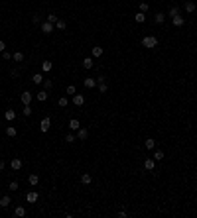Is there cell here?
<instances>
[{
    "mask_svg": "<svg viewBox=\"0 0 197 218\" xmlns=\"http://www.w3.org/2000/svg\"><path fill=\"white\" fill-rule=\"evenodd\" d=\"M158 37L156 35H144L142 37V45L146 47V49H154V47H158Z\"/></svg>",
    "mask_w": 197,
    "mask_h": 218,
    "instance_id": "cell-1",
    "label": "cell"
},
{
    "mask_svg": "<svg viewBox=\"0 0 197 218\" xmlns=\"http://www.w3.org/2000/svg\"><path fill=\"white\" fill-rule=\"evenodd\" d=\"M20 100H22V104H32V100H34V94L30 92V90H24L22 94H20Z\"/></svg>",
    "mask_w": 197,
    "mask_h": 218,
    "instance_id": "cell-2",
    "label": "cell"
},
{
    "mask_svg": "<svg viewBox=\"0 0 197 218\" xmlns=\"http://www.w3.org/2000/svg\"><path fill=\"white\" fill-rule=\"evenodd\" d=\"M154 167H156V159H154V157H146L144 169H146V171H154Z\"/></svg>",
    "mask_w": 197,
    "mask_h": 218,
    "instance_id": "cell-3",
    "label": "cell"
},
{
    "mask_svg": "<svg viewBox=\"0 0 197 218\" xmlns=\"http://www.w3.org/2000/svg\"><path fill=\"white\" fill-rule=\"evenodd\" d=\"M38 198H40L38 191H30V193H26V200H28V202H32V204L38 200Z\"/></svg>",
    "mask_w": 197,
    "mask_h": 218,
    "instance_id": "cell-4",
    "label": "cell"
},
{
    "mask_svg": "<svg viewBox=\"0 0 197 218\" xmlns=\"http://www.w3.org/2000/svg\"><path fill=\"white\" fill-rule=\"evenodd\" d=\"M49 126H51V118H47V116H45L44 120L40 122V130H42V132H47V130H49Z\"/></svg>",
    "mask_w": 197,
    "mask_h": 218,
    "instance_id": "cell-5",
    "label": "cell"
},
{
    "mask_svg": "<svg viewBox=\"0 0 197 218\" xmlns=\"http://www.w3.org/2000/svg\"><path fill=\"white\" fill-rule=\"evenodd\" d=\"M10 167H12V171H20V169H22V159H20V157H14Z\"/></svg>",
    "mask_w": 197,
    "mask_h": 218,
    "instance_id": "cell-6",
    "label": "cell"
},
{
    "mask_svg": "<svg viewBox=\"0 0 197 218\" xmlns=\"http://www.w3.org/2000/svg\"><path fill=\"white\" fill-rule=\"evenodd\" d=\"M53 28H55V24L47 22V20L42 24V32H44V33H51V32H53Z\"/></svg>",
    "mask_w": 197,
    "mask_h": 218,
    "instance_id": "cell-7",
    "label": "cell"
},
{
    "mask_svg": "<svg viewBox=\"0 0 197 218\" xmlns=\"http://www.w3.org/2000/svg\"><path fill=\"white\" fill-rule=\"evenodd\" d=\"M77 138H79L81 142H85V140L89 138V130L87 128H79V130H77Z\"/></svg>",
    "mask_w": 197,
    "mask_h": 218,
    "instance_id": "cell-8",
    "label": "cell"
},
{
    "mask_svg": "<svg viewBox=\"0 0 197 218\" xmlns=\"http://www.w3.org/2000/svg\"><path fill=\"white\" fill-rule=\"evenodd\" d=\"M73 104L75 106H83L85 104V96L83 94H73Z\"/></svg>",
    "mask_w": 197,
    "mask_h": 218,
    "instance_id": "cell-9",
    "label": "cell"
},
{
    "mask_svg": "<svg viewBox=\"0 0 197 218\" xmlns=\"http://www.w3.org/2000/svg\"><path fill=\"white\" fill-rule=\"evenodd\" d=\"M83 85H85L87 88H95V87H97V79H91V77H87V79L83 81Z\"/></svg>",
    "mask_w": 197,
    "mask_h": 218,
    "instance_id": "cell-10",
    "label": "cell"
},
{
    "mask_svg": "<svg viewBox=\"0 0 197 218\" xmlns=\"http://www.w3.org/2000/svg\"><path fill=\"white\" fill-rule=\"evenodd\" d=\"M172 24H174L175 28H181L185 24V20H183V16H175V18H172Z\"/></svg>",
    "mask_w": 197,
    "mask_h": 218,
    "instance_id": "cell-11",
    "label": "cell"
},
{
    "mask_svg": "<svg viewBox=\"0 0 197 218\" xmlns=\"http://www.w3.org/2000/svg\"><path fill=\"white\" fill-rule=\"evenodd\" d=\"M28 183H30L32 187H36L38 183H40V175H38V173H32L30 177H28Z\"/></svg>",
    "mask_w": 197,
    "mask_h": 218,
    "instance_id": "cell-12",
    "label": "cell"
},
{
    "mask_svg": "<svg viewBox=\"0 0 197 218\" xmlns=\"http://www.w3.org/2000/svg\"><path fill=\"white\" fill-rule=\"evenodd\" d=\"M10 202H12V198L8 195H4L2 198H0V208H6V206H10Z\"/></svg>",
    "mask_w": 197,
    "mask_h": 218,
    "instance_id": "cell-13",
    "label": "cell"
},
{
    "mask_svg": "<svg viewBox=\"0 0 197 218\" xmlns=\"http://www.w3.org/2000/svg\"><path fill=\"white\" fill-rule=\"evenodd\" d=\"M36 98H38L40 102H45V100H47V90H45V88H42V90L36 94Z\"/></svg>",
    "mask_w": 197,
    "mask_h": 218,
    "instance_id": "cell-14",
    "label": "cell"
},
{
    "mask_svg": "<svg viewBox=\"0 0 197 218\" xmlns=\"http://www.w3.org/2000/svg\"><path fill=\"white\" fill-rule=\"evenodd\" d=\"M93 65H95L93 63V57H85L83 59V69H93Z\"/></svg>",
    "mask_w": 197,
    "mask_h": 218,
    "instance_id": "cell-15",
    "label": "cell"
},
{
    "mask_svg": "<svg viewBox=\"0 0 197 218\" xmlns=\"http://www.w3.org/2000/svg\"><path fill=\"white\" fill-rule=\"evenodd\" d=\"M69 128H71V130H79V128H81V122L77 120V118H71V120H69Z\"/></svg>",
    "mask_w": 197,
    "mask_h": 218,
    "instance_id": "cell-16",
    "label": "cell"
},
{
    "mask_svg": "<svg viewBox=\"0 0 197 218\" xmlns=\"http://www.w3.org/2000/svg\"><path fill=\"white\" fill-rule=\"evenodd\" d=\"M91 181H93V177H91L89 173H83V175H81V183H83V185H91Z\"/></svg>",
    "mask_w": 197,
    "mask_h": 218,
    "instance_id": "cell-17",
    "label": "cell"
},
{
    "mask_svg": "<svg viewBox=\"0 0 197 218\" xmlns=\"http://www.w3.org/2000/svg\"><path fill=\"white\" fill-rule=\"evenodd\" d=\"M14 216H18V218L26 216V208H24V206H16V210H14Z\"/></svg>",
    "mask_w": 197,
    "mask_h": 218,
    "instance_id": "cell-18",
    "label": "cell"
},
{
    "mask_svg": "<svg viewBox=\"0 0 197 218\" xmlns=\"http://www.w3.org/2000/svg\"><path fill=\"white\" fill-rule=\"evenodd\" d=\"M4 118H6L8 122H12L14 118H16V112H14V110H6V112H4Z\"/></svg>",
    "mask_w": 197,
    "mask_h": 218,
    "instance_id": "cell-19",
    "label": "cell"
},
{
    "mask_svg": "<svg viewBox=\"0 0 197 218\" xmlns=\"http://www.w3.org/2000/svg\"><path fill=\"white\" fill-rule=\"evenodd\" d=\"M185 12H189V14H191V12H195V2L187 0V2H185Z\"/></svg>",
    "mask_w": 197,
    "mask_h": 218,
    "instance_id": "cell-20",
    "label": "cell"
},
{
    "mask_svg": "<svg viewBox=\"0 0 197 218\" xmlns=\"http://www.w3.org/2000/svg\"><path fill=\"white\" fill-rule=\"evenodd\" d=\"M12 59L18 61V63H22V61H24V53H22V51H16V53H12Z\"/></svg>",
    "mask_w": 197,
    "mask_h": 218,
    "instance_id": "cell-21",
    "label": "cell"
},
{
    "mask_svg": "<svg viewBox=\"0 0 197 218\" xmlns=\"http://www.w3.org/2000/svg\"><path fill=\"white\" fill-rule=\"evenodd\" d=\"M16 134H18V132H16L14 126H8V128H6V136H8V138H16Z\"/></svg>",
    "mask_w": 197,
    "mask_h": 218,
    "instance_id": "cell-22",
    "label": "cell"
},
{
    "mask_svg": "<svg viewBox=\"0 0 197 218\" xmlns=\"http://www.w3.org/2000/svg\"><path fill=\"white\" fill-rule=\"evenodd\" d=\"M103 51H105V49H103V47H93V51H91V55H93V57H101V55H103Z\"/></svg>",
    "mask_w": 197,
    "mask_h": 218,
    "instance_id": "cell-23",
    "label": "cell"
},
{
    "mask_svg": "<svg viewBox=\"0 0 197 218\" xmlns=\"http://www.w3.org/2000/svg\"><path fill=\"white\" fill-rule=\"evenodd\" d=\"M97 85H99V92H103V94H105V92L109 90V85H107V81H103V83H97Z\"/></svg>",
    "mask_w": 197,
    "mask_h": 218,
    "instance_id": "cell-24",
    "label": "cell"
},
{
    "mask_svg": "<svg viewBox=\"0 0 197 218\" xmlns=\"http://www.w3.org/2000/svg\"><path fill=\"white\" fill-rule=\"evenodd\" d=\"M152 157L156 159V161H162V159H164V151H162V149H156Z\"/></svg>",
    "mask_w": 197,
    "mask_h": 218,
    "instance_id": "cell-25",
    "label": "cell"
},
{
    "mask_svg": "<svg viewBox=\"0 0 197 218\" xmlns=\"http://www.w3.org/2000/svg\"><path fill=\"white\" fill-rule=\"evenodd\" d=\"M134 20H136V22H138V24L146 22V14H144V12H138V14L134 16Z\"/></svg>",
    "mask_w": 197,
    "mask_h": 218,
    "instance_id": "cell-26",
    "label": "cell"
},
{
    "mask_svg": "<svg viewBox=\"0 0 197 218\" xmlns=\"http://www.w3.org/2000/svg\"><path fill=\"white\" fill-rule=\"evenodd\" d=\"M32 106H30V104H24V108H22V114L24 116H32Z\"/></svg>",
    "mask_w": 197,
    "mask_h": 218,
    "instance_id": "cell-27",
    "label": "cell"
},
{
    "mask_svg": "<svg viewBox=\"0 0 197 218\" xmlns=\"http://www.w3.org/2000/svg\"><path fill=\"white\" fill-rule=\"evenodd\" d=\"M164 20H166V16H164V14H162V12L154 16V22H156V24H164Z\"/></svg>",
    "mask_w": 197,
    "mask_h": 218,
    "instance_id": "cell-28",
    "label": "cell"
},
{
    "mask_svg": "<svg viewBox=\"0 0 197 218\" xmlns=\"http://www.w3.org/2000/svg\"><path fill=\"white\" fill-rule=\"evenodd\" d=\"M32 81L36 83V85H42V83H44V77L40 75V73H36V75L32 77Z\"/></svg>",
    "mask_w": 197,
    "mask_h": 218,
    "instance_id": "cell-29",
    "label": "cell"
},
{
    "mask_svg": "<svg viewBox=\"0 0 197 218\" xmlns=\"http://www.w3.org/2000/svg\"><path fill=\"white\" fill-rule=\"evenodd\" d=\"M55 28H57V30H65L67 22H65V20H57V22H55Z\"/></svg>",
    "mask_w": 197,
    "mask_h": 218,
    "instance_id": "cell-30",
    "label": "cell"
},
{
    "mask_svg": "<svg viewBox=\"0 0 197 218\" xmlns=\"http://www.w3.org/2000/svg\"><path fill=\"white\" fill-rule=\"evenodd\" d=\"M154 147H156V140L148 138V140H146V149H154Z\"/></svg>",
    "mask_w": 197,
    "mask_h": 218,
    "instance_id": "cell-31",
    "label": "cell"
},
{
    "mask_svg": "<svg viewBox=\"0 0 197 218\" xmlns=\"http://www.w3.org/2000/svg\"><path fill=\"white\" fill-rule=\"evenodd\" d=\"M42 85H44V88H45V90H49V88L53 87V83H51V79H44V83H42Z\"/></svg>",
    "mask_w": 197,
    "mask_h": 218,
    "instance_id": "cell-32",
    "label": "cell"
},
{
    "mask_svg": "<svg viewBox=\"0 0 197 218\" xmlns=\"http://www.w3.org/2000/svg\"><path fill=\"white\" fill-rule=\"evenodd\" d=\"M42 71H45V73L51 71V61H44V63H42Z\"/></svg>",
    "mask_w": 197,
    "mask_h": 218,
    "instance_id": "cell-33",
    "label": "cell"
},
{
    "mask_svg": "<svg viewBox=\"0 0 197 218\" xmlns=\"http://www.w3.org/2000/svg\"><path fill=\"white\" fill-rule=\"evenodd\" d=\"M168 14H170V18H175V16H179V10H177L175 6H172V8H170V12H168Z\"/></svg>",
    "mask_w": 197,
    "mask_h": 218,
    "instance_id": "cell-34",
    "label": "cell"
},
{
    "mask_svg": "<svg viewBox=\"0 0 197 218\" xmlns=\"http://www.w3.org/2000/svg\"><path fill=\"white\" fill-rule=\"evenodd\" d=\"M8 189H10V191H18V189H20V185H18V181H10V185H8Z\"/></svg>",
    "mask_w": 197,
    "mask_h": 218,
    "instance_id": "cell-35",
    "label": "cell"
},
{
    "mask_svg": "<svg viewBox=\"0 0 197 218\" xmlns=\"http://www.w3.org/2000/svg\"><path fill=\"white\" fill-rule=\"evenodd\" d=\"M57 104H59L61 108H65V106H67V98H65V96H61L59 100H57Z\"/></svg>",
    "mask_w": 197,
    "mask_h": 218,
    "instance_id": "cell-36",
    "label": "cell"
},
{
    "mask_svg": "<svg viewBox=\"0 0 197 218\" xmlns=\"http://www.w3.org/2000/svg\"><path fill=\"white\" fill-rule=\"evenodd\" d=\"M45 20H47V22H51V24H55V22H57V20H59V18H57L55 14H49V16L45 18Z\"/></svg>",
    "mask_w": 197,
    "mask_h": 218,
    "instance_id": "cell-37",
    "label": "cell"
},
{
    "mask_svg": "<svg viewBox=\"0 0 197 218\" xmlns=\"http://www.w3.org/2000/svg\"><path fill=\"white\" fill-rule=\"evenodd\" d=\"M148 8H150V6H148V2H140V12H144V14H146V12H148Z\"/></svg>",
    "mask_w": 197,
    "mask_h": 218,
    "instance_id": "cell-38",
    "label": "cell"
},
{
    "mask_svg": "<svg viewBox=\"0 0 197 218\" xmlns=\"http://www.w3.org/2000/svg\"><path fill=\"white\" fill-rule=\"evenodd\" d=\"M65 142L67 143H73V142H75V136H73V134H67V136H65Z\"/></svg>",
    "mask_w": 197,
    "mask_h": 218,
    "instance_id": "cell-39",
    "label": "cell"
},
{
    "mask_svg": "<svg viewBox=\"0 0 197 218\" xmlns=\"http://www.w3.org/2000/svg\"><path fill=\"white\" fill-rule=\"evenodd\" d=\"M77 92V88L73 87V85H69V87H67V94H75Z\"/></svg>",
    "mask_w": 197,
    "mask_h": 218,
    "instance_id": "cell-40",
    "label": "cell"
},
{
    "mask_svg": "<svg viewBox=\"0 0 197 218\" xmlns=\"http://www.w3.org/2000/svg\"><path fill=\"white\" fill-rule=\"evenodd\" d=\"M2 57H4V59H12V53H8V51H2Z\"/></svg>",
    "mask_w": 197,
    "mask_h": 218,
    "instance_id": "cell-41",
    "label": "cell"
},
{
    "mask_svg": "<svg viewBox=\"0 0 197 218\" xmlns=\"http://www.w3.org/2000/svg\"><path fill=\"white\" fill-rule=\"evenodd\" d=\"M2 51H6V43H4V41L0 39V53H2Z\"/></svg>",
    "mask_w": 197,
    "mask_h": 218,
    "instance_id": "cell-42",
    "label": "cell"
},
{
    "mask_svg": "<svg viewBox=\"0 0 197 218\" xmlns=\"http://www.w3.org/2000/svg\"><path fill=\"white\" fill-rule=\"evenodd\" d=\"M32 22L36 24V26H38V24H40V16H34V18H32Z\"/></svg>",
    "mask_w": 197,
    "mask_h": 218,
    "instance_id": "cell-43",
    "label": "cell"
},
{
    "mask_svg": "<svg viewBox=\"0 0 197 218\" xmlns=\"http://www.w3.org/2000/svg\"><path fill=\"white\" fill-rule=\"evenodd\" d=\"M2 169H4V161L0 159V171H2Z\"/></svg>",
    "mask_w": 197,
    "mask_h": 218,
    "instance_id": "cell-44",
    "label": "cell"
},
{
    "mask_svg": "<svg viewBox=\"0 0 197 218\" xmlns=\"http://www.w3.org/2000/svg\"><path fill=\"white\" fill-rule=\"evenodd\" d=\"M0 130H2V126H0Z\"/></svg>",
    "mask_w": 197,
    "mask_h": 218,
    "instance_id": "cell-45",
    "label": "cell"
}]
</instances>
